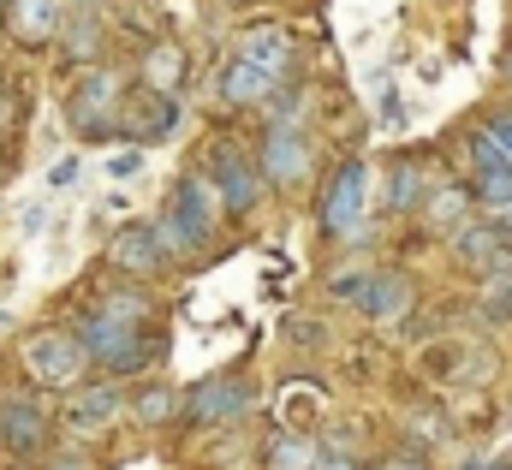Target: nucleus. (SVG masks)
Masks as SVG:
<instances>
[{
  "label": "nucleus",
  "instance_id": "1",
  "mask_svg": "<svg viewBox=\"0 0 512 470\" xmlns=\"http://www.w3.org/2000/svg\"><path fill=\"white\" fill-rule=\"evenodd\" d=\"M149 316H155V304L137 292V286H114L72 334H78V346L90 357V369H102V375H137V369H149L155 357H161V334L149 328Z\"/></svg>",
  "mask_w": 512,
  "mask_h": 470
},
{
  "label": "nucleus",
  "instance_id": "2",
  "mask_svg": "<svg viewBox=\"0 0 512 470\" xmlns=\"http://www.w3.org/2000/svg\"><path fill=\"white\" fill-rule=\"evenodd\" d=\"M215 191H209V179L203 173H185V179H173V191H167V209L155 215V233L167 244V256H197V250H209V238H215Z\"/></svg>",
  "mask_w": 512,
  "mask_h": 470
},
{
  "label": "nucleus",
  "instance_id": "3",
  "mask_svg": "<svg viewBox=\"0 0 512 470\" xmlns=\"http://www.w3.org/2000/svg\"><path fill=\"white\" fill-rule=\"evenodd\" d=\"M120 96H126V78L114 72V66H84L78 72V84L66 90V125L78 131V137H90V143H108V137H120Z\"/></svg>",
  "mask_w": 512,
  "mask_h": 470
},
{
  "label": "nucleus",
  "instance_id": "4",
  "mask_svg": "<svg viewBox=\"0 0 512 470\" xmlns=\"http://www.w3.org/2000/svg\"><path fill=\"white\" fill-rule=\"evenodd\" d=\"M209 191H215V203L233 215V221H245V215H256L262 209V167H256V155L245 149V143H215L209 149Z\"/></svg>",
  "mask_w": 512,
  "mask_h": 470
},
{
  "label": "nucleus",
  "instance_id": "5",
  "mask_svg": "<svg viewBox=\"0 0 512 470\" xmlns=\"http://www.w3.org/2000/svg\"><path fill=\"white\" fill-rule=\"evenodd\" d=\"M364 209H370V167L352 155L340 161L328 179H322V197H316V227L328 238H352L364 227Z\"/></svg>",
  "mask_w": 512,
  "mask_h": 470
},
{
  "label": "nucleus",
  "instance_id": "6",
  "mask_svg": "<svg viewBox=\"0 0 512 470\" xmlns=\"http://www.w3.org/2000/svg\"><path fill=\"white\" fill-rule=\"evenodd\" d=\"M256 167H262V185L274 191H298L316 167V143H310V125H262V143L251 149Z\"/></svg>",
  "mask_w": 512,
  "mask_h": 470
},
{
  "label": "nucleus",
  "instance_id": "7",
  "mask_svg": "<svg viewBox=\"0 0 512 470\" xmlns=\"http://www.w3.org/2000/svg\"><path fill=\"white\" fill-rule=\"evenodd\" d=\"M126 411V387L120 375H102V381H84V387H66V411H60V429L66 441H96L114 429V417Z\"/></svg>",
  "mask_w": 512,
  "mask_h": 470
},
{
  "label": "nucleus",
  "instance_id": "8",
  "mask_svg": "<svg viewBox=\"0 0 512 470\" xmlns=\"http://www.w3.org/2000/svg\"><path fill=\"white\" fill-rule=\"evenodd\" d=\"M24 369L42 381V387H78L84 381V369H90V357L78 346V334L72 328H36L30 340H24Z\"/></svg>",
  "mask_w": 512,
  "mask_h": 470
},
{
  "label": "nucleus",
  "instance_id": "9",
  "mask_svg": "<svg viewBox=\"0 0 512 470\" xmlns=\"http://www.w3.org/2000/svg\"><path fill=\"white\" fill-rule=\"evenodd\" d=\"M251 405H256V387L245 375H209V381H197V387L185 393V423H197V429H227V423L251 417Z\"/></svg>",
  "mask_w": 512,
  "mask_h": 470
},
{
  "label": "nucleus",
  "instance_id": "10",
  "mask_svg": "<svg viewBox=\"0 0 512 470\" xmlns=\"http://www.w3.org/2000/svg\"><path fill=\"white\" fill-rule=\"evenodd\" d=\"M48 435H54V417H48V405L36 393H6L0 399V453L36 459L48 447Z\"/></svg>",
  "mask_w": 512,
  "mask_h": 470
},
{
  "label": "nucleus",
  "instance_id": "11",
  "mask_svg": "<svg viewBox=\"0 0 512 470\" xmlns=\"http://www.w3.org/2000/svg\"><path fill=\"white\" fill-rule=\"evenodd\" d=\"M173 125H179V96H161L149 84H137V90L120 96V137H131L137 149L173 137Z\"/></svg>",
  "mask_w": 512,
  "mask_h": 470
},
{
  "label": "nucleus",
  "instance_id": "12",
  "mask_svg": "<svg viewBox=\"0 0 512 470\" xmlns=\"http://www.w3.org/2000/svg\"><path fill=\"white\" fill-rule=\"evenodd\" d=\"M108 262H114L120 274H131V280H155V274H167L173 256H167V244H161V233H155V221H131V227L114 233Z\"/></svg>",
  "mask_w": 512,
  "mask_h": 470
},
{
  "label": "nucleus",
  "instance_id": "13",
  "mask_svg": "<svg viewBox=\"0 0 512 470\" xmlns=\"http://www.w3.org/2000/svg\"><path fill=\"white\" fill-rule=\"evenodd\" d=\"M233 54L251 60L256 72L274 78V84H292V78H298V42H292L280 24H256V30H245V36L233 42Z\"/></svg>",
  "mask_w": 512,
  "mask_h": 470
},
{
  "label": "nucleus",
  "instance_id": "14",
  "mask_svg": "<svg viewBox=\"0 0 512 470\" xmlns=\"http://www.w3.org/2000/svg\"><path fill=\"white\" fill-rule=\"evenodd\" d=\"M0 18H6V36L30 54L54 48L60 24H66V6L60 0H0Z\"/></svg>",
  "mask_w": 512,
  "mask_h": 470
},
{
  "label": "nucleus",
  "instance_id": "15",
  "mask_svg": "<svg viewBox=\"0 0 512 470\" xmlns=\"http://www.w3.org/2000/svg\"><path fill=\"white\" fill-rule=\"evenodd\" d=\"M54 48H60V60H72V66H96V54H102V6L72 0V6H66V24H60V36H54Z\"/></svg>",
  "mask_w": 512,
  "mask_h": 470
},
{
  "label": "nucleus",
  "instance_id": "16",
  "mask_svg": "<svg viewBox=\"0 0 512 470\" xmlns=\"http://www.w3.org/2000/svg\"><path fill=\"white\" fill-rule=\"evenodd\" d=\"M268 90H274V78H262L251 60H239V54L215 72V102H221V108H233V114L262 108V96H268Z\"/></svg>",
  "mask_w": 512,
  "mask_h": 470
},
{
  "label": "nucleus",
  "instance_id": "17",
  "mask_svg": "<svg viewBox=\"0 0 512 470\" xmlns=\"http://www.w3.org/2000/svg\"><path fill=\"white\" fill-rule=\"evenodd\" d=\"M429 203V167L417 155H399L387 167V191H382V209L387 215H417Z\"/></svg>",
  "mask_w": 512,
  "mask_h": 470
},
{
  "label": "nucleus",
  "instance_id": "18",
  "mask_svg": "<svg viewBox=\"0 0 512 470\" xmlns=\"http://www.w3.org/2000/svg\"><path fill=\"white\" fill-rule=\"evenodd\" d=\"M501 250H507V238H501V227H495L489 215H483V221H459V227H453V262H459V268H471V274H483Z\"/></svg>",
  "mask_w": 512,
  "mask_h": 470
},
{
  "label": "nucleus",
  "instance_id": "19",
  "mask_svg": "<svg viewBox=\"0 0 512 470\" xmlns=\"http://www.w3.org/2000/svg\"><path fill=\"white\" fill-rule=\"evenodd\" d=\"M358 310H364L370 322H393V316H405V310H411V280L393 274V268H376V274L364 280V292H358Z\"/></svg>",
  "mask_w": 512,
  "mask_h": 470
},
{
  "label": "nucleus",
  "instance_id": "20",
  "mask_svg": "<svg viewBox=\"0 0 512 470\" xmlns=\"http://www.w3.org/2000/svg\"><path fill=\"white\" fill-rule=\"evenodd\" d=\"M126 411L143 423V429H161V423H173V417H185V387H167V381H149V387H137L126 399Z\"/></svg>",
  "mask_w": 512,
  "mask_h": 470
},
{
  "label": "nucleus",
  "instance_id": "21",
  "mask_svg": "<svg viewBox=\"0 0 512 470\" xmlns=\"http://www.w3.org/2000/svg\"><path fill=\"white\" fill-rule=\"evenodd\" d=\"M137 78H143L149 90H161V96H173V90L185 84V54H179L173 42H155V48L143 54V66H137Z\"/></svg>",
  "mask_w": 512,
  "mask_h": 470
},
{
  "label": "nucleus",
  "instance_id": "22",
  "mask_svg": "<svg viewBox=\"0 0 512 470\" xmlns=\"http://www.w3.org/2000/svg\"><path fill=\"white\" fill-rule=\"evenodd\" d=\"M262 125H310V90L304 84H274L262 96Z\"/></svg>",
  "mask_w": 512,
  "mask_h": 470
},
{
  "label": "nucleus",
  "instance_id": "23",
  "mask_svg": "<svg viewBox=\"0 0 512 470\" xmlns=\"http://www.w3.org/2000/svg\"><path fill=\"white\" fill-rule=\"evenodd\" d=\"M423 209H429V221H435V227H447V233H453L459 221H471V191L441 185V191H429V203H423Z\"/></svg>",
  "mask_w": 512,
  "mask_h": 470
},
{
  "label": "nucleus",
  "instance_id": "24",
  "mask_svg": "<svg viewBox=\"0 0 512 470\" xmlns=\"http://www.w3.org/2000/svg\"><path fill=\"white\" fill-rule=\"evenodd\" d=\"M316 459H322V447H316L310 435H280V441L268 447V465L274 470H316Z\"/></svg>",
  "mask_w": 512,
  "mask_h": 470
},
{
  "label": "nucleus",
  "instance_id": "25",
  "mask_svg": "<svg viewBox=\"0 0 512 470\" xmlns=\"http://www.w3.org/2000/svg\"><path fill=\"white\" fill-rule=\"evenodd\" d=\"M471 203H483V215L507 209V203H512V167H495V173H471Z\"/></svg>",
  "mask_w": 512,
  "mask_h": 470
},
{
  "label": "nucleus",
  "instance_id": "26",
  "mask_svg": "<svg viewBox=\"0 0 512 470\" xmlns=\"http://www.w3.org/2000/svg\"><path fill=\"white\" fill-rule=\"evenodd\" d=\"M465 161H471V173H495V167H512L507 155H501V143H495V137H489L483 125H477V131L465 137Z\"/></svg>",
  "mask_w": 512,
  "mask_h": 470
},
{
  "label": "nucleus",
  "instance_id": "27",
  "mask_svg": "<svg viewBox=\"0 0 512 470\" xmlns=\"http://www.w3.org/2000/svg\"><path fill=\"white\" fill-rule=\"evenodd\" d=\"M483 131H489V137L501 143V155L512 161V108H495V114L483 119Z\"/></svg>",
  "mask_w": 512,
  "mask_h": 470
},
{
  "label": "nucleus",
  "instance_id": "28",
  "mask_svg": "<svg viewBox=\"0 0 512 470\" xmlns=\"http://www.w3.org/2000/svg\"><path fill=\"white\" fill-rule=\"evenodd\" d=\"M364 280H370V274H334V280H328V292H334L340 304H358V292H364Z\"/></svg>",
  "mask_w": 512,
  "mask_h": 470
},
{
  "label": "nucleus",
  "instance_id": "29",
  "mask_svg": "<svg viewBox=\"0 0 512 470\" xmlns=\"http://www.w3.org/2000/svg\"><path fill=\"white\" fill-rule=\"evenodd\" d=\"M108 173H114V179H131V173H143V149H126V155H114V161H108Z\"/></svg>",
  "mask_w": 512,
  "mask_h": 470
},
{
  "label": "nucleus",
  "instance_id": "30",
  "mask_svg": "<svg viewBox=\"0 0 512 470\" xmlns=\"http://www.w3.org/2000/svg\"><path fill=\"white\" fill-rule=\"evenodd\" d=\"M72 179H78V161H72V155H66V161H60V167H54V173H48V185H54V191H60V185H72Z\"/></svg>",
  "mask_w": 512,
  "mask_h": 470
},
{
  "label": "nucleus",
  "instance_id": "31",
  "mask_svg": "<svg viewBox=\"0 0 512 470\" xmlns=\"http://www.w3.org/2000/svg\"><path fill=\"white\" fill-rule=\"evenodd\" d=\"M376 470H429V465H423L417 453H393V459H387V465H376Z\"/></svg>",
  "mask_w": 512,
  "mask_h": 470
},
{
  "label": "nucleus",
  "instance_id": "32",
  "mask_svg": "<svg viewBox=\"0 0 512 470\" xmlns=\"http://www.w3.org/2000/svg\"><path fill=\"white\" fill-rule=\"evenodd\" d=\"M48 470H90V465H84V453H78V441H72V453H60Z\"/></svg>",
  "mask_w": 512,
  "mask_h": 470
},
{
  "label": "nucleus",
  "instance_id": "33",
  "mask_svg": "<svg viewBox=\"0 0 512 470\" xmlns=\"http://www.w3.org/2000/svg\"><path fill=\"white\" fill-rule=\"evenodd\" d=\"M316 470H358V465H352L346 453H322V459H316Z\"/></svg>",
  "mask_w": 512,
  "mask_h": 470
},
{
  "label": "nucleus",
  "instance_id": "34",
  "mask_svg": "<svg viewBox=\"0 0 512 470\" xmlns=\"http://www.w3.org/2000/svg\"><path fill=\"white\" fill-rule=\"evenodd\" d=\"M489 221H495V227H501V238H507V244H512V203H507V209H495Z\"/></svg>",
  "mask_w": 512,
  "mask_h": 470
},
{
  "label": "nucleus",
  "instance_id": "35",
  "mask_svg": "<svg viewBox=\"0 0 512 470\" xmlns=\"http://www.w3.org/2000/svg\"><path fill=\"white\" fill-rule=\"evenodd\" d=\"M0 334H12V316H6V310H0Z\"/></svg>",
  "mask_w": 512,
  "mask_h": 470
},
{
  "label": "nucleus",
  "instance_id": "36",
  "mask_svg": "<svg viewBox=\"0 0 512 470\" xmlns=\"http://www.w3.org/2000/svg\"><path fill=\"white\" fill-rule=\"evenodd\" d=\"M12 470H30V459H18V465H12Z\"/></svg>",
  "mask_w": 512,
  "mask_h": 470
},
{
  "label": "nucleus",
  "instance_id": "37",
  "mask_svg": "<svg viewBox=\"0 0 512 470\" xmlns=\"http://www.w3.org/2000/svg\"><path fill=\"white\" fill-rule=\"evenodd\" d=\"M507 78H512V54H507Z\"/></svg>",
  "mask_w": 512,
  "mask_h": 470
},
{
  "label": "nucleus",
  "instance_id": "38",
  "mask_svg": "<svg viewBox=\"0 0 512 470\" xmlns=\"http://www.w3.org/2000/svg\"><path fill=\"white\" fill-rule=\"evenodd\" d=\"M90 6H102V0H90Z\"/></svg>",
  "mask_w": 512,
  "mask_h": 470
}]
</instances>
